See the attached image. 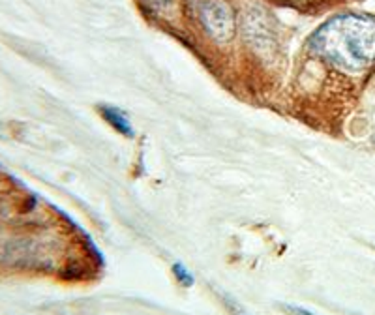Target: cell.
Listing matches in <instances>:
<instances>
[{
	"instance_id": "1",
	"label": "cell",
	"mask_w": 375,
	"mask_h": 315,
	"mask_svg": "<svg viewBox=\"0 0 375 315\" xmlns=\"http://www.w3.org/2000/svg\"><path fill=\"white\" fill-rule=\"evenodd\" d=\"M310 47L344 72H364L375 62V21L362 15L330 19L312 36Z\"/></svg>"
},
{
	"instance_id": "2",
	"label": "cell",
	"mask_w": 375,
	"mask_h": 315,
	"mask_svg": "<svg viewBox=\"0 0 375 315\" xmlns=\"http://www.w3.org/2000/svg\"><path fill=\"white\" fill-rule=\"evenodd\" d=\"M199 13H201L203 26L214 40L228 42V40L233 38V15H231V10H229L225 2H222V0H205L201 8H199Z\"/></svg>"
},
{
	"instance_id": "3",
	"label": "cell",
	"mask_w": 375,
	"mask_h": 315,
	"mask_svg": "<svg viewBox=\"0 0 375 315\" xmlns=\"http://www.w3.org/2000/svg\"><path fill=\"white\" fill-rule=\"evenodd\" d=\"M102 115H104L105 120L111 124L117 131H120V134L128 137L134 136V128H131L128 117H126L122 111H118L115 107H102Z\"/></svg>"
},
{
	"instance_id": "4",
	"label": "cell",
	"mask_w": 375,
	"mask_h": 315,
	"mask_svg": "<svg viewBox=\"0 0 375 315\" xmlns=\"http://www.w3.org/2000/svg\"><path fill=\"white\" fill-rule=\"evenodd\" d=\"M287 314H291V315H314V314H310V312H306V309L295 308V306H287Z\"/></svg>"
}]
</instances>
